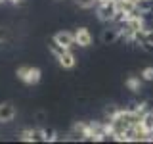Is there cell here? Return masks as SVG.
I'll return each instance as SVG.
<instances>
[{
	"mask_svg": "<svg viewBox=\"0 0 153 144\" xmlns=\"http://www.w3.org/2000/svg\"><path fill=\"white\" fill-rule=\"evenodd\" d=\"M16 75L21 83H25L29 86L33 85H38L40 83V77H42V71L38 67H33V65H19L16 69Z\"/></svg>",
	"mask_w": 153,
	"mask_h": 144,
	"instance_id": "1",
	"label": "cell"
},
{
	"mask_svg": "<svg viewBox=\"0 0 153 144\" xmlns=\"http://www.w3.org/2000/svg\"><path fill=\"white\" fill-rule=\"evenodd\" d=\"M54 40L57 44H61L63 48H69V50H73L76 46V40H75V33H69V31H59L54 35Z\"/></svg>",
	"mask_w": 153,
	"mask_h": 144,
	"instance_id": "2",
	"label": "cell"
},
{
	"mask_svg": "<svg viewBox=\"0 0 153 144\" xmlns=\"http://www.w3.org/2000/svg\"><path fill=\"white\" fill-rule=\"evenodd\" d=\"M16 106L12 102H2L0 104V123H10L16 119Z\"/></svg>",
	"mask_w": 153,
	"mask_h": 144,
	"instance_id": "3",
	"label": "cell"
},
{
	"mask_svg": "<svg viewBox=\"0 0 153 144\" xmlns=\"http://www.w3.org/2000/svg\"><path fill=\"white\" fill-rule=\"evenodd\" d=\"M75 40H76V46L86 48V46L92 44V33H90L86 27H79L75 31Z\"/></svg>",
	"mask_w": 153,
	"mask_h": 144,
	"instance_id": "4",
	"label": "cell"
},
{
	"mask_svg": "<svg viewBox=\"0 0 153 144\" xmlns=\"http://www.w3.org/2000/svg\"><path fill=\"white\" fill-rule=\"evenodd\" d=\"M57 60V64H59L61 67H63V69H73L75 67V54H73V50H69V48H65L63 52H61L59 56L56 58Z\"/></svg>",
	"mask_w": 153,
	"mask_h": 144,
	"instance_id": "5",
	"label": "cell"
},
{
	"mask_svg": "<svg viewBox=\"0 0 153 144\" xmlns=\"http://www.w3.org/2000/svg\"><path fill=\"white\" fill-rule=\"evenodd\" d=\"M17 138L21 142H33V129H23V131L17 134Z\"/></svg>",
	"mask_w": 153,
	"mask_h": 144,
	"instance_id": "6",
	"label": "cell"
},
{
	"mask_svg": "<svg viewBox=\"0 0 153 144\" xmlns=\"http://www.w3.org/2000/svg\"><path fill=\"white\" fill-rule=\"evenodd\" d=\"M33 142H46L44 129H33Z\"/></svg>",
	"mask_w": 153,
	"mask_h": 144,
	"instance_id": "7",
	"label": "cell"
},
{
	"mask_svg": "<svg viewBox=\"0 0 153 144\" xmlns=\"http://www.w3.org/2000/svg\"><path fill=\"white\" fill-rule=\"evenodd\" d=\"M75 2H76V4H79V6H80V8H92V6H94V2H96V0H75Z\"/></svg>",
	"mask_w": 153,
	"mask_h": 144,
	"instance_id": "8",
	"label": "cell"
},
{
	"mask_svg": "<svg viewBox=\"0 0 153 144\" xmlns=\"http://www.w3.org/2000/svg\"><path fill=\"white\" fill-rule=\"evenodd\" d=\"M44 134H46V142L48 140H56V133L52 129H44Z\"/></svg>",
	"mask_w": 153,
	"mask_h": 144,
	"instance_id": "9",
	"label": "cell"
},
{
	"mask_svg": "<svg viewBox=\"0 0 153 144\" xmlns=\"http://www.w3.org/2000/svg\"><path fill=\"white\" fill-rule=\"evenodd\" d=\"M143 79L151 81L153 79V69H146V71H143Z\"/></svg>",
	"mask_w": 153,
	"mask_h": 144,
	"instance_id": "10",
	"label": "cell"
},
{
	"mask_svg": "<svg viewBox=\"0 0 153 144\" xmlns=\"http://www.w3.org/2000/svg\"><path fill=\"white\" fill-rule=\"evenodd\" d=\"M4 38H6V29H2V27H0V42H2Z\"/></svg>",
	"mask_w": 153,
	"mask_h": 144,
	"instance_id": "11",
	"label": "cell"
},
{
	"mask_svg": "<svg viewBox=\"0 0 153 144\" xmlns=\"http://www.w3.org/2000/svg\"><path fill=\"white\" fill-rule=\"evenodd\" d=\"M8 2H12V4H16V6H17V4H23V0H8Z\"/></svg>",
	"mask_w": 153,
	"mask_h": 144,
	"instance_id": "12",
	"label": "cell"
},
{
	"mask_svg": "<svg viewBox=\"0 0 153 144\" xmlns=\"http://www.w3.org/2000/svg\"><path fill=\"white\" fill-rule=\"evenodd\" d=\"M4 2H8V0H0V4H4Z\"/></svg>",
	"mask_w": 153,
	"mask_h": 144,
	"instance_id": "13",
	"label": "cell"
}]
</instances>
